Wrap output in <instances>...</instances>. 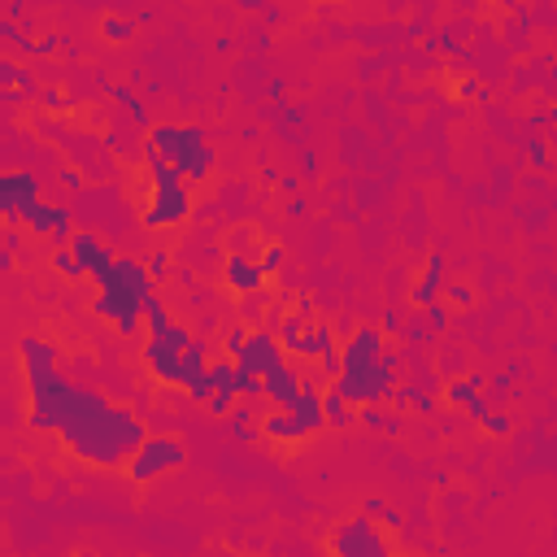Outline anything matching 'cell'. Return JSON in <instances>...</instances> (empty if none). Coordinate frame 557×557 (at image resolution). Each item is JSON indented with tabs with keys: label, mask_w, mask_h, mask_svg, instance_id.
Returning a JSON list of instances; mask_svg holds the SVG:
<instances>
[{
	"label": "cell",
	"mask_w": 557,
	"mask_h": 557,
	"mask_svg": "<svg viewBox=\"0 0 557 557\" xmlns=\"http://www.w3.org/2000/svg\"><path fill=\"white\" fill-rule=\"evenodd\" d=\"M40 200V179L31 170H0V227H18Z\"/></svg>",
	"instance_id": "cell-10"
},
{
	"label": "cell",
	"mask_w": 557,
	"mask_h": 557,
	"mask_svg": "<svg viewBox=\"0 0 557 557\" xmlns=\"http://www.w3.org/2000/svg\"><path fill=\"white\" fill-rule=\"evenodd\" d=\"M9 270H13V253L4 248V231H0V278L9 275Z\"/></svg>",
	"instance_id": "cell-47"
},
{
	"label": "cell",
	"mask_w": 557,
	"mask_h": 557,
	"mask_svg": "<svg viewBox=\"0 0 557 557\" xmlns=\"http://www.w3.org/2000/svg\"><path fill=\"white\" fill-rule=\"evenodd\" d=\"M248 239H253V231H248V227H244V231H231V244H236L231 253H244V248H248Z\"/></svg>",
	"instance_id": "cell-50"
},
{
	"label": "cell",
	"mask_w": 557,
	"mask_h": 557,
	"mask_svg": "<svg viewBox=\"0 0 557 557\" xmlns=\"http://www.w3.org/2000/svg\"><path fill=\"white\" fill-rule=\"evenodd\" d=\"M296 314H301V319H314V301H310L305 292L296 296Z\"/></svg>",
	"instance_id": "cell-52"
},
{
	"label": "cell",
	"mask_w": 557,
	"mask_h": 557,
	"mask_svg": "<svg viewBox=\"0 0 557 557\" xmlns=\"http://www.w3.org/2000/svg\"><path fill=\"white\" fill-rule=\"evenodd\" d=\"M335 344H340V340H335V331H331V322H327V319H319V314H314V319L305 322V335H301V353H296V358L314 361V358H319V353H327V349H335Z\"/></svg>",
	"instance_id": "cell-18"
},
{
	"label": "cell",
	"mask_w": 557,
	"mask_h": 557,
	"mask_svg": "<svg viewBox=\"0 0 557 557\" xmlns=\"http://www.w3.org/2000/svg\"><path fill=\"white\" fill-rule=\"evenodd\" d=\"M244 340H248V331H244V327H227V335H222V349H227V358H231V361L239 358Z\"/></svg>",
	"instance_id": "cell-38"
},
{
	"label": "cell",
	"mask_w": 557,
	"mask_h": 557,
	"mask_svg": "<svg viewBox=\"0 0 557 557\" xmlns=\"http://www.w3.org/2000/svg\"><path fill=\"white\" fill-rule=\"evenodd\" d=\"M483 383H488L483 375H466V379H453L444 397H448V405H471V400L483 392Z\"/></svg>",
	"instance_id": "cell-25"
},
{
	"label": "cell",
	"mask_w": 557,
	"mask_h": 557,
	"mask_svg": "<svg viewBox=\"0 0 557 557\" xmlns=\"http://www.w3.org/2000/svg\"><path fill=\"white\" fill-rule=\"evenodd\" d=\"M144 144H149L188 188H192V183H205V179L214 174V165H218V153H214L205 126H197V122H153Z\"/></svg>",
	"instance_id": "cell-4"
},
{
	"label": "cell",
	"mask_w": 557,
	"mask_h": 557,
	"mask_svg": "<svg viewBox=\"0 0 557 557\" xmlns=\"http://www.w3.org/2000/svg\"><path fill=\"white\" fill-rule=\"evenodd\" d=\"M314 375H319L322 383H331V379L340 375V344H335V349H327V353H319V358H314Z\"/></svg>",
	"instance_id": "cell-29"
},
{
	"label": "cell",
	"mask_w": 557,
	"mask_h": 557,
	"mask_svg": "<svg viewBox=\"0 0 557 557\" xmlns=\"http://www.w3.org/2000/svg\"><path fill=\"white\" fill-rule=\"evenodd\" d=\"M236 397L239 400H253V405H257V400H262V379L236 366Z\"/></svg>",
	"instance_id": "cell-30"
},
{
	"label": "cell",
	"mask_w": 557,
	"mask_h": 557,
	"mask_svg": "<svg viewBox=\"0 0 557 557\" xmlns=\"http://www.w3.org/2000/svg\"><path fill=\"white\" fill-rule=\"evenodd\" d=\"M4 18H9L13 27H18V18H27V4H22V0H13V4L4 9Z\"/></svg>",
	"instance_id": "cell-51"
},
{
	"label": "cell",
	"mask_w": 557,
	"mask_h": 557,
	"mask_svg": "<svg viewBox=\"0 0 557 557\" xmlns=\"http://www.w3.org/2000/svg\"><path fill=\"white\" fill-rule=\"evenodd\" d=\"M531 161H536V165H549V153H545V144H531Z\"/></svg>",
	"instance_id": "cell-54"
},
{
	"label": "cell",
	"mask_w": 557,
	"mask_h": 557,
	"mask_svg": "<svg viewBox=\"0 0 557 557\" xmlns=\"http://www.w3.org/2000/svg\"><path fill=\"white\" fill-rule=\"evenodd\" d=\"M52 270H57L61 278H87L83 275V266L70 257V248H52Z\"/></svg>",
	"instance_id": "cell-31"
},
{
	"label": "cell",
	"mask_w": 557,
	"mask_h": 557,
	"mask_svg": "<svg viewBox=\"0 0 557 557\" xmlns=\"http://www.w3.org/2000/svg\"><path fill=\"white\" fill-rule=\"evenodd\" d=\"M70 257L83 266V275H105L109 266H114V253H109V244L96 236V231H75L70 236Z\"/></svg>",
	"instance_id": "cell-15"
},
{
	"label": "cell",
	"mask_w": 557,
	"mask_h": 557,
	"mask_svg": "<svg viewBox=\"0 0 557 557\" xmlns=\"http://www.w3.org/2000/svg\"><path fill=\"white\" fill-rule=\"evenodd\" d=\"M301 383H305V375H301L292 361H283L278 370H270V375L262 379V397L270 400L275 409H292V400L301 397Z\"/></svg>",
	"instance_id": "cell-16"
},
{
	"label": "cell",
	"mask_w": 557,
	"mask_h": 557,
	"mask_svg": "<svg viewBox=\"0 0 557 557\" xmlns=\"http://www.w3.org/2000/svg\"><path fill=\"white\" fill-rule=\"evenodd\" d=\"M479 427H483V432H492V436H510V418H505V414H488Z\"/></svg>",
	"instance_id": "cell-40"
},
{
	"label": "cell",
	"mask_w": 557,
	"mask_h": 557,
	"mask_svg": "<svg viewBox=\"0 0 557 557\" xmlns=\"http://www.w3.org/2000/svg\"><path fill=\"white\" fill-rule=\"evenodd\" d=\"M101 31L109 36L114 44H126L131 36H135V18H122V13H105L101 18Z\"/></svg>",
	"instance_id": "cell-26"
},
{
	"label": "cell",
	"mask_w": 557,
	"mask_h": 557,
	"mask_svg": "<svg viewBox=\"0 0 557 557\" xmlns=\"http://www.w3.org/2000/svg\"><path fill=\"white\" fill-rule=\"evenodd\" d=\"M22 231H31L36 239H52L57 248H66L70 244V209H61V205H52V200H36L27 214H22V222H18Z\"/></svg>",
	"instance_id": "cell-11"
},
{
	"label": "cell",
	"mask_w": 557,
	"mask_h": 557,
	"mask_svg": "<svg viewBox=\"0 0 557 557\" xmlns=\"http://www.w3.org/2000/svg\"><path fill=\"white\" fill-rule=\"evenodd\" d=\"M366 518H383L388 527H400V510H392V505H383L379 496H370V501H366Z\"/></svg>",
	"instance_id": "cell-37"
},
{
	"label": "cell",
	"mask_w": 557,
	"mask_h": 557,
	"mask_svg": "<svg viewBox=\"0 0 557 557\" xmlns=\"http://www.w3.org/2000/svg\"><path fill=\"white\" fill-rule=\"evenodd\" d=\"M40 101H44V105H48V109H66V105H70L61 87H40Z\"/></svg>",
	"instance_id": "cell-42"
},
{
	"label": "cell",
	"mask_w": 557,
	"mask_h": 557,
	"mask_svg": "<svg viewBox=\"0 0 557 557\" xmlns=\"http://www.w3.org/2000/svg\"><path fill=\"white\" fill-rule=\"evenodd\" d=\"M188 340H192V331L183 327V322H165L157 331H149V340H144V366L153 370V379L157 383H170V388H179V379H183V349H188Z\"/></svg>",
	"instance_id": "cell-7"
},
{
	"label": "cell",
	"mask_w": 557,
	"mask_h": 557,
	"mask_svg": "<svg viewBox=\"0 0 557 557\" xmlns=\"http://www.w3.org/2000/svg\"><path fill=\"white\" fill-rule=\"evenodd\" d=\"M205 366H209V340L192 335L188 349H183V379H179V388H192L200 375H205Z\"/></svg>",
	"instance_id": "cell-20"
},
{
	"label": "cell",
	"mask_w": 557,
	"mask_h": 557,
	"mask_svg": "<svg viewBox=\"0 0 557 557\" xmlns=\"http://www.w3.org/2000/svg\"><path fill=\"white\" fill-rule=\"evenodd\" d=\"M397 366H400V353L388 349L379 327H358L340 344V375L331 379V392H340L353 409L388 405L392 388H397Z\"/></svg>",
	"instance_id": "cell-2"
},
{
	"label": "cell",
	"mask_w": 557,
	"mask_h": 557,
	"mask_svg": "<svg viewBox=\"0 0 557 557\" xmlns=\"http://www.w3.org/2000/svg\"><path fill=\"white\" fill-rule=\"evenodd\" d=\"M400 331H405V340H418V344L432 335V331L423 327V314H418V319H405V327H400Z\"/></svg>",
	"instance_id": "cell-43"
},
{
	"label": "cell",
	"mask_w": 557,
	"mask_h": 557,
	"mask_svg": "<svg viewBox=\"0 0 557 557\" xmlns=\"http://www.w3.org/2000/svg\"><path fill=\"white\" fill-rule=\"evenodd\" d=\"M457 96H462V101H475V96H479V83L475 79H462V83H457Z\"/></svg>",
	"instance_id": "cell-48"
},
{
	"label": "cell",
	"mask_w": 557,
	"mask_h": 557,
	"mask_svg": "<svg viewBox=\"0 0 557 557\" xmlns=\"http://www.w3.org/2000/svg\"><path fill=\"white\" fill-rule=\"evenodd\" d=\"M466 409L475 414V423H483V418L492 414V409H488V400H483V397H475V400H471V405H466Z\"/></svg>",
	"instance_id": "cell-49"
},
{
	"label": "cell",
	"mask_w": 557,
	"mask_h": 557,
	"mask_svg": "<svg viewBox=\"0 0 557 557\" xmlns=\"http://www.w3.org/2000/svg\"><path fill=\"white\" fill-rule=\"evenodd\" d=\"M305 375V383H301V397L292 400V409H270V414H262V436L270 440H310L319 436L322 427V383L314 370H301Z\"/></svg>",
	"instance_id": "cell-6"
},
{
	"label": "cell",
	"mask_w": 557,
	"mask_h": 557,
	"mask_svg": "<svg viewBox=\"0 0 557 557\" xmlns=\"http://www.w3.org/2000/svg\"><path fill=\"white\" fill-rule=\"evenodd\" d=\"M188 462V444L179 436H144L140 448L126 457V475L135 483H153L161 475H174Z\"/></svg>",
	"instance_id": "cell-8"
},
{
	"label": "cell",
	"mask_w": 557,
	"mask_h": 557,
	"mask_svg": "<svg viewBox=\"0 0 557 557\" xmlns=\"http://www.w3.org/2000/svg\"><path fill=\"white\" fill-rule=\"evenodd\" d=\"M92 283H96L92 314L114 322L118 335L135 340V335H140V322H144V301L153 296V278L144 270V262H140V257H114V266H109L105 275H96Z\"/></svg>",
	"instance_id": "cell-3"
},
{
	"label": "cell",
	"mask_w": 557,
	"mask_h": 557,
	"mask_svg": "<svg viewBox=\"0 0 557 557\" xmlns=\"http://www.w3.org/2000/svg\"><path fill=\"white\" fill-rule=\"evenodd\" d=\"M205 379L214 392H236V361L231 358H214L205 366Z\"/></svg>",
	"instance_id": "cell-23"
},
{
	"label": "cell",
	"mask_w": 557,
	"mask_h": 557,
	"mask_svg": "<svg viewBox=\"0 0 557 557\" xmlns=\"http://www.w3.org/2000/svg\"><path fill=\"white\" fill-rule=\"evenodd\" d=\"M283 349H278L275 331H266V327H253L248 331V340H244V349H239L236 366L239 370H248V375H257V379H266L270 370H278L283 366Z\"/></svg>",
	"instance_id": "cell-12"
},
{
	"label": "cell",
	"mask_w": 557,
	"mask_h": 557,
	"mask_svg": "<svg viewBox=\"0 0 557 557\" xmlns=\"http://www.w3.org/2000/svg\"><path fill=\"white\" fill-rule=\"evenodd\" d=\"M278 192H287V197H301V179L296 174H283V179H275Z\"/></svg>",
	"instance_id": "cell-45"
},
{
	"label": "cell",
	"mask_w": 557,
	"mask_h": 557,
	"mask_svg": "<svg viewBox=\"0 0 557 557\" xmlns=\"http://www.w3.org/2000/svg\"><path fill=\"white\" fill-rule=\"evenodd\" d=\"M392 400L409 405V409H418V414H436V397H432L427 388H409V383H397V388H392Z\"/></svg>",
	"instance_id": "cell-24"
},
{
	"label": "cell",
	"mask_w": 557,
	"mask_h": 557,
	"mask_svg": "<svg viewBox=\"0 0 557 557\" xmlns=\"http://www.w3.org/2000/svg\"><path fill=\"white\" fill-rule=\"evenodd\" d=\"M305 209H310V205H305V197H292V200H287V214H292V218H301Z\"/></svg>",
	"instance_id": "cell-53"
},
{
	"label": "cell",
	"mask_w": 557,
	"mask_h": 557,
	"mask_svg": "<svg viewBox=\"0 0 557 557\" xmlns=\"http://www.w3.org/2000/svg\"><path fill=\"white\" fill-rule=\"evenodd\" d=\"M4 248H9V253L22 248V227H4Z\"/></svg>",
	"instance_id": "cell-46"
},
{
	"label": "cell",
	"mask_w": 557,
	"mask_h": 557,
	"mask_svg": "<svg viewBox=\"0 0 557 557\" xmlns=\"http://www.w3.org/2000/svg\"><path fill=\"white\" fill-rule=\"evenodd\" d=\"M27 101H40L36 75H31L22 61L0 57V105H27Z\"/></svg>",
	"instance_id": "cell-13"
},
{
	"label": "cell",
	"mask_w": 557,
	"mask_h": 557,
	"mask_svg": "<svg viewBox=\"0 0 557 557\" xmlns=\"http://www.w3.org/2000/svg\"><path fill=\"white\" fill-rule=\"evenodd\" d=\"M448 305H457V310H471L475 305V287L471 283H462V278H444V292H440Z\"/></svg>",
	"instance_id": "cell-27"
},
{
	"label": "cell",
	"mask_w": 557,
	"mask_h": 557,
	"mask_svg": "<svg viewBox=\"0 0 557 557\" xmlns=\"http://www.w3.org/2000/svg\"><path fill=\"white\" fill-rule=\"evenodd\" d=\"M283 262H287V253H283L278 244H266V253H262V262H257V266H262V275L270 278V275L283 270Z\"/></svg>",
	"instance_id": "cell-35"
},
{
	"label": "cell",
	"mask_w": 557,
	"mask_h": 557,
	"mask_svg": "<svg viewBox=\"0 0 557 557\" xmlns=\"http://www.w3.org/2000/svg\"><path fill=\"white\" fill-rule=\"evenodd\" d=\"M231 436L236 440H257L262 436V427H257V423H236V418H231Z\"/></svg>",
	"instance_id": "cell-44"
},
{
	"label": "cell",
	"mask_w": 557,
	"mask_h": 557,
	"mask_svg": "<svg viewBox=\"0 0 557 557\" xmlns=\"http://www.w3.org/2000/svg\"><path fill=\"white\" fill-rule=\"evenodd\" d=\"M322 423H327V427H335V432H349V427L358 423V409L340 397V392L322 388Z\"/></svg>",
	"instance_id": "cell-19"
},
{
	"label": "cell",
	"mask_w": 557,
	"mask_h": 557,
	"mask_svg": "<svg viewBox=\"0 0 557 557\" xmlns=\"http://www.w3.org/2000/svg\"><path fill=\"white\" fill-rule=\"evenodd\" d=\"M144 270H149V278H153V283H157V278H165V275H170V253H165V248L149 253V257H144Z\"/></svg>",
	"instance_id": "cell-36"
},
{
	"label": "cell",
	"mask_w": 557,
	"mask_h": 557,
	"mask_svg": "<svg viewBox=\"0 0 557 557\" xmlns=\"http://www.w3.org/2000/svg\"><path fill=\"white\" fill-rule=\"evenodd\" d=\"M140 157L149 165V205H144V227H179L188 214H192V188L165 165V161L149 149V144H140Z\"/></svg>",
	"instance_id": "cell-5"
},
{
	"label": "cell",
	"mask_w": 557,
	"mask_h": 557,
	"mask_svg": "<svg viewBox=\"0 0 557 557\" xmlns=\"http://www.w3.org/2000/svg\"><path fill=\"white\" fill-rule=\"evenodd\" d=\"M400 327H405V314H400V310H383V327H379V335H400Z\"/></svg>",
	"instance_id": "cell-41"
},
{
	"label": "cell",
	"mask_w": 557,
	"mask_h": 557,
	"mask_svg": "<svg viewBox=\"0 0 557 557\" xmlns=\"http://www.w3.org/2000/svg\"><path fill=\"white\" fill-rule=\"evenodd\" d=\"M22 370H27V397H31V427L57 432L66 448L92 462V466H126V457L140 448L144 418L126 405H114L109 397L70 383L57 370V349L40 335H22L18 344Z\"/></svg>",
	"instance_id": "cell-1"
},
{
	"label": "cell",
	"mask_w": 557,
	"mask_h": 557,
	"mask_svg": "<svg viewBox=\"0 0 557 557\" xmlns=\"http://www.w3.org/2000/svg\"><path fill=\"white\" fill-rule=\"evenodd\" d=\"M0 44H13L18 52H27V57H31V44H36V40H27V36H22L9 18H0Z\"/></svg>",
	"instance_id": "cell-33"
},
{
	"label": "cell",
	"mask_w": 557,
	"mask_h": 557,
	"mask_svg": "<svg viewBox=\"0 0 557 557\" xmlns=\"http://www.w3.org/2000/svg\"><path fill=\"white\" fill-rule=\"evenodd\" d=\"M305 322H310V319H301V314H283V319H278L275 340H278V349H283V358H296V353H301V335H305Z\"/></svg>",
	"instance_id": "cell-22"
},
{
	"label": "cell",
	"mask_w": 557,
	"mask_h": 557,
	"mask_svg": "<svg viewBox=\"0 0 557 557\" xmlns=\"http://www.w3.org/2000/svg\"><path fill=\"white\" fill-rule=\"evenodd\" d=\"M358 423H366L370 432H383V436H400V414H392V409H383V405H361L358 409Z\"/></svg>",
	"instance_id": "cell-21"
},
{
	"label": "cell",
	"mask_w": 557,
	"mask_h": 557,
	"mask_svg": "<svg viewBox=\"0 0 557 557\" xmlns=\"http://www.w3.org/2000/svg\"><path fill=\"white\" fill-rule=\"evenodd\" d=\"M236 392H209V400H205V409L214 414V418H227L231 409H236Z\"/></svg>",
	"instance_id": "cell-34"
},
{
	"label": "cell",
	"mask_w": 557,
	"mask_h": 557,
	"mask_svg": "<svg viewBox=\"0 0 557 557\" xmlns=\"http://www.w3.org/2000/svg\"><path fill=\"white\" fill-rule=\"evenodd\" d=\"M222 278H227V287H231L236 296H257V292H266V275H262V266H257L248 253H227Z\"/></svg>",
	"instance_id": "cell-14"
},
{
	"label": "cell",
	"mask_w": 557,
	"mask_h": 557,
	"mask_svg": "<svg viewBox=\"0 0 557 557\" xmlns=\"http://www.w3.org/2000/svg\"><path fill=\"white\" fill-rule=\"evenodd\" d=\"M57 48H61V31H48V36H40L31 44V57H52Z\"/></svg>",
	"instance_id": "cell-39"
},
{
	"label": "cell",
	"mask_w": 557,
	"mask_h": 557,
	"mask_svg": "<svg viewBox=\"0 0 557 557\" xmlns=\"http://www.w3.org/2000/svg\"><path fill=\"white\" fill-rule=\"evenodd\" d=\"M440 292H444V257L440 253H432L427 257V270H423V278L409 287V301L418 305V310H427V305H436Z\"/></svg>",
	"instance_id": "cell-17"
},
{
	"label": "cell",
	"mask_w": 557,
	"mask_h": 557,
	"mask_svg": "<svg viewBox=\"0 0 557 557\" xmlns=\"http://www.w3.org/2000/svg\"><path fill=\"white\" fill-rule=\"evenodd\" d=\"M75 557H96V553H75Z\"/></svg>",
	"instance_id": "cell-55"
},
{
	"label": "cell",
	"mask_w": 557,
	"mask_h": 557,
	"mask_svg": "<svg viewBox=\"0 0 557 557\" xmlns=\"http://www.w3.org/2000/svg\"><path fill=\"white\" fill-rule=\"evenodd\" d=\"M331 553L335 557H392V545L383 540V531L375 527V518H349L331 531Z\"/></svg>",
	"instance_id": "cell-9"
},
{
	"label": "cell",
	"mask_w": 557,
	"mask_h": 557,
	"mask_svg": "<svg viewBox=\"0 0 557 557\" xmlns=\"http://www.w3.org/2000/svg\"><path fill=\"white\" fill-rule=\"evenodd\" d=\"M423 327H427L432 335H440V331H448V305H444V301H436V305H427V310H423Z\"/></svg>",
	"instance_id": "cell-32"
},
{
	"label": "cell",
	"mask_w": 557,
	"mask_h": 557,
	"mask_svg": "<svg viewBox=\"0 0 557 557\" xmlns=\"http://www.w3.org/2000/svg\"><path fill=\"white\" fill-rule=\"evenodd\" d=\"M105 92H109L114 101H122V105L131 109V118H135V122H149V109L140 105V96H135L131 87H122V83H105Z\"/></svg>",
	"instance_id": "cell-28"
}]
</instances>
